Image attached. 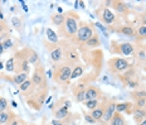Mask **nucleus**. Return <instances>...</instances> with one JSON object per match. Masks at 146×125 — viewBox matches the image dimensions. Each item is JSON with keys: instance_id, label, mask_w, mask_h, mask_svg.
Listing matches in <instances>:
<instances>
[{"instance_id": "nucleus-1", "label": "nucleus", "mask_w": 146, "mask_h": 125, "mask_svg": "<svg viewBox=\"0 0 146 125\" xmlns=\"http://www.w3.org/2000/svg\"><path fill=\"white\" fill-rule=\"evenodd\" d=\"M108 65H110V67H111L112 71H115V72H123L130 67V63L127 62L126 59L125 58H118V57L117 58L110 59Z\"/></svg>"}, {"instance_id": "nucleus-2", "label": "nucleus", "mask_w": 146, "mask_h": 125, "mask_svg": "<svg viewBox=\"0 0 146 125\" xmlns=\"http://www.w3.org/2000/svg\"><path fill=\"white\" fill-rule=\"evenodd\" d=\"M93 30L91 27L88 25H82L81 28H78V32H77V39L80 42H82V43H86V42L88 41V39H91L93 37Z\"/></svg>"}, {"instance_id": "nucleus-3", "label": "nucleus", "mask_w": 146, "mask_h": 125, "mask_svg": "<svg viewBox=\"0 0 146 125\" xmlns=\"http://www.w3.org/2000/svg\"><path fill=\"white\" fill-rule=\"evenodd\" d=\"M71 74H72V70H71V67H69L68 65L62 66V67H59L58 72H57L56 80L58 82H60V84H63V82L68 81L69 78H71Z\"/></svg>"}, {"instance_id": "nucleus-4", "label": "nucleus", "mask_w": 146, "mask_h": 125, "mask_svg": "<svg viewBox=\"0 0 146 125\" xmlns=\"http://www.w3.org/2000/svg\"><path fill=\"white\" fill-rule=\"evenodd\" d=\"M66 22V28H67V32H68V34H77L78 32V23H77V19L73 17H68L67 19L64 20Z\"/></svg>"}, {"instance_id": "nucleus-5", "label": "nucleus", "mask_w": 146, "mask_h": 125, "mask_svg": "<svg viewBox=\"0 0 146 125\" xmlns=\"http://www.w3.org/2000/svg\"><path fill=\"white\" fill-rule=\"evenodd\" d=\"M116 52L122 54V56H131L135 52V49H133V45L131 43H121L118 45V49Z\"/></svg>"}, {"instance_id": "nucleus-6", "label": "nucleus", "mask_w": 146, "mask_h": 125, "mask_svg": "<svg viewBox=\"0 0 146 125\" xmlns=\"http://www.w3.org/2000/svg\"><path fill=\"white\" fill-rule=\"evenodd\" d=\"M115 111H116V104H113V102L108 104L106 110L103 111V118H102L103 121H111V119L115 115Z\"/></svg>"}, {"instance_id": "nucleus-7", "label": "nucleus", "mask_w": 146, "mask_h": 125, "mask_svg": "<svg viewBox=\"0 0 146 125\" xmlns=\"http://www.w3.org/2000/svg\"><path fill=\"white\" fill-rule=\"evenodd\" d=\"M101 19H102L103 23L111 24V23H113V20H115V14L112 13L110 9L105 8V9L101 10Z\"/></svg>"}, {"instance_id": "nucleus-8", "label": "nucleus", "mask_w": 146, "mask_h": 125, "mask_svg": "<svg viewBox=\"0 0 146 125\" xmlns=\"http://www.w3.org/2000/svg\"><path fill=\"white\" fill-rule=\"evenodd\" d=\"M43 71L40 68H36L33 74V77H32V84L35 85V86H40L43 84Z\"/></svg>"}, {"instance_id": "nucleus-9", "label": "nucleus", "mask_w": 146, "mask_h": 125, "mask_svg": "<svg viewBox=\"0 0 146 125\" xmlns=\"http://www.w3.org/2000/svg\"><path fill=\"white\" fill-rule=\"evenodd\" d=\"M98 88L96 87H88L86 90V96H84V100L86 101H90V100H97V97H98Z\"/></svg>"}, {"instance_id": "nucleus-10", "label": "nucleus", "mask_w": 146, "mask_h": 125, "mask_svg": "<svg viewBox=\"0 0 146 125\" xmlns=\"http://www.w3.org/2000/svg\"><path fill=\"white\" fill-rule=\"evenodd\" d=\"M133 119H135V121L137 124H141L142 121L146 119V110L144 109H135V111H133Z\"/></svg>"}, {"instance_id": "nucleus-11", "label": "nucleus", "mask_w": 146, "mask_h": 125, "mask_svg": "<svg viewBox=\"0 0 146 125\" xmlns=\"http://www.w3.org/2000/svg\"><path fill=\"white\" fill-rule=\"evenodd\" d=\"M62 57H63V52L59 47L54 48V49L50 52V58L53 62H58V61L62 59Z\"/></svg>"}, {"instance_id": "nucleus-12", "label": "nucleus", "mask_w": 146, "mask_h": 125, "mask_svg": "<svg viewBox=\"0 0 146 125\" xmlns=\"http://www.w3.org/2000/svg\"><path fill=\"white\" fill-rule=\"evenodd\" d=\"M112 5H113L118 13H127V10H129L127 4H125L123 1H112Z\"/></svg>"}, {"instance_id": "nucleus-13", "label": "nucleus", "mask_w": 146, "mask_h": 125, "mask_svg": "<svg viewBox=\"0 0 146 125\" xmlns=\"http://www.w3.org/2000/svg\"><path fill=\"white\" fill-rule=\"evenodd\" d=\"M83 75V67L77 65L74 67V68L72 70V74H71V80H76V78L81 77V76Z\"/></svg>"}, {"instance_id": "nucleus-14", "label": "nucleus", "mask_w": 146, "mask_h": 125, "mask_svg": "<svg viewBox=\"0 0 146 125\" xmlns=\"http://www.w3.org/2000/svg\"><path fill=\"white\" fill-rule=\"evenodd\" d=\"M64 20H66V17L63 14H54L53 17H52V22L54 23V25H57V27H59V25H62L63 23H64Z\"/></svg>"}, {"instance_id": "nucleus-15", "label": "nucleus", "mask_w": 146, "mask_h": 125, "mask_svg": "<svg viewBox=\"0 0 146 125\" xmlns=\"http://www.w3.org/2000/svg\"><path fill=\"white\" fill-rule=\"evenodd\" d=\"M123 124H125V120L121 116V114L120 112H115L113 118L111 119V124L110 125H123Z\"/></svg>"}, {"instance_id": "nucleus-16", "label": "nucleus", "mask_w": 146, "mask_h": 125, "mask_svg": "<svg viewBox=\"0 0 146 125\" xmlns=\"http://www.w3.org/2000/svg\"><path fill=\"white\" fill-rule=\"evenodd\" d=\"M68 116V109L66 108V106H62L60 109H58V110L56 111V118L58 119V120H60V119H64Z\"/></svg>"}, {"instance_id": "nucleus-17", "label": "nucleus", "mask_w": 146, "mask_h": 125, "mask_svg": "<svg viewBox=\"0 0 146 125\" xmlns=\"http://www.w3.org/2000/svg\"><path fill=\"white\" fill-rule=\"evenodd\" d=\"M27 80H28V75L24 74V72H20V74L14 76V82L15 84H18V85H22L23 82L27 81Z\"/></svg>"}, {"instance_id": "nucleus-18", "label": "nucleus", "mask_w": 146, "mask_h": 125, "mask_svg": "<svg viewBox=\"0 0 146 125\" xmlns=\"http://www.w3.org/2000/svg\"><path fill=\"white\" fill-rule=\"evenodd\" d=\"M86 45L87 47H91V48H95V47H98L100 45V39L95 34L91 39H88V41L86 42Z\"/></svg>"}, {"instance_id": "nucleus-19", "label": "nucleus", "mask_w": 146, "mask_h": 125, "mask_svg": "<svg viewBox=\"0 0 146 125\" xmlns=\"http://www.w3.org/2000/svg\"><path fill=\"white\" fill-rule=\"evenodd\" d=\"M47 37H48V39H49L52 43H57V42H58V35H57L56 32H53L50 28L47 29Z\"/></svg>"}, {"instance_id": "nucleus-20", "label": "nucleus", "mask_w": 146, "mask_h": 125, "mask_svg": "<svg viewBox=\"0 0 146 125\" xmlns=\"http://www.w3.org/2000/svg\"><path fill=\"white\" fill-rule=\"evenodd\" d=\"M91 116H92L95 120H101V119L103 118V110L102 109H95V110H92V112H91Z\"/></svg>"}, {"instance_id": "nucleus-21", "label": "nucleus", "mask_w": 146, "mask_h": 125, "mask_svg": "<svg viewBox=\"0 0 146 125\" xmlns=\"http://www.w3.org/2000/svg\"><path fill=\"white\" fill-rule=\"evenodd\" d=\"M121 33L123 35H127V37H133L135 35V30L131 27H123V28H121Z\"/></svg>"}, {"instance_id": "nucleus-22", "label": "nucleus", "mask_w": 146, "mask_h": 125, "mask_svg": "<svg viewBox=\"0 0 146 125\" xmlns=\"http://www.w3.org/2000/svg\"><path fill=\"white\" fill-rule=\"evenodd\" d=\"M131 106V104L129 102H122V104H118L116 105V111L117 112H122V111H127V109Z\"/></svg>"}, {"instance_id": "nucleus-23", "label": "nucleus", "mask_w": 146, "mask_h": 125, "mask_svg": "<svg viewBox=\"0 0 146 125\" xmlns=\"http://www.w3.org/2000/svg\"><path fill=\"white\" fill-rule=\"evenodd\" d=\"M28 62H29V63H33V65L38 62V54H36V52H35V51H30V52H29Z\"/></svg>"}, {"instance_id": "nucleus-24", "label": "nucleus", "mask_w": 146, "mask_h": 125, "mask_svg": "<svg viewBox=\"0 0 146 125\" xmlns=\"http://www.w3.org/2000/svg\"><path fill=\"white\" fill-rule=\"evenodd\" d=\"M84 105H86V108L90 109V110H95V109H97L98 101H97V100H90V101H84Z\"/></svg>"}, {"instance_id": "nucleus-25", "label": "nucleus", "mask_w": 146, "mask_h": 125, "mask_svg": "<svg viewBox=\"0 0 146 125\" xmlns=\"http://www.w3.org/2000/svg\"><path fill=\"white\" fill-rule=\"evenodd\" d=\"M11 23H13L14 28L18 29L20 32V29H22V20H20L19 18H17V17H13L11 18Z\"/></svg>"}, {"instance_id": "nucleus-26", "label": "nucleus", "mask_w": 146, "mask_h": 125, "mask_svg": "<svg viewBox=\"0 0 146 125\" xmlns=\"http://www.w3.org/2000/svg\"><path fill=\"white\" fill-rule=\"evenodd\" d=\"M30 86H32V81L27 80V81H24L23 84L20 85L19 88H20V91H23V92H25V91H28L29 88H30Z\"/></svg>"}, {"instance_id": "nucleus-27", "label": "nucleus", "mask_w": 146, "mask_h": 125, "mask_svg": "<svg viewBox=\"0 0 146 125\" xmlns=\"http://www.w3.org/2000/svg\"><path fill=\"white\" fill-rule=\"evenodd\" d=\"M133 96L136 97L137 100L140 99H146V91L145 90H140V91H135V92L132 94Z\"/></svg>"}, {"instance_id": "nucleus-28", "label": "nucleus", "mask_w": 146, "mask_h": 125, "mask_svg": "<svg viewBox=\"0 0 146 125\" xmlns=\"http://www.w3.org/2000/svg\"><path fill=\"white\" fill-rule=\"evenodd\" d=\"M8 108V101L4 97H0V112H4Z\"/></svg>"}, {"instance_id": "nucleus-29", "label": "nucleus", "mask_w": 146, "mask_h": 125, "mask_svg": "<svg viewBox=\"0 0 146 125\" xmlns=\"http://www.w3.org/2000/svg\"><path fill=\"white\" fill-rule=\"evenodd\" d=\"M9 118H10V115L8 112H0V124H5L9 120Z\"/></svg>"}, {"instance_id": "nucleus-30", "label": "nucleus", "mask_w": 146, "mask_h": 125, "mask_svg": "<svg viewBox=\"0 0 146 125\" xmlns=\"http://www.w3.org/2000/svg\"><path fill=\"white\" fill-rule=\"evenodd\" d=\"M5 68H7V71L11 72L14 70V58H9L7 65H5Z\"/></svg>"}, {"instance_id": "nucleus-31", "label": "nucleus", "mask_w": 146, "mask_h": 125, "mask_svg": "<svg viewBox=\"0 0 146 125\" xmlns=\"http://www.w3.org/2000/svg\"><path fill=\"white\" fill-rule=\"evenodd\" d=\"M84 96H86V91H84V90H80V92L77 94V97H76V100H77L78 102H82L84 100Z\"/></svg>"}, {"instance_id": "nucleus-32", "label": "nucleus", "mask_w": 146, "mask_h": 125, "mask_svg": "<svg viewBox=\"0 0 146 125\" xmlns=\"http://www.w3.org/2000/svg\"><path fill=\"white\" fill-rule=\"evenodd\" d=\"M137 33H139L140 37H146V25H141V27H140L139 30H137Z\"/></svg>"}, {"instance_id": "nucleus-33", "label": "nucleus", "mask_w": 146, "mask_h": 125, "mask_svg": "<svg viewBox=\"0 0 146 125\" xmlns=\"http://www.w3.org/2000/svg\"><path fill=\"white\" fill-rule=\"evenodd\" d=\"M137 109H144L145 108V105H146V99H140L137 100Z\"/></svg>"}, {"instance_id": "nucleus-34", "label": "nucleus", "mask_w": 146, "mask_h": 125, "mask_svg": "<svg viewBox=\"0 0 146 125\" xmlns=\"http://www.w3.org/2000/svg\"><path fill=\"white\" fill-rule=\"evenodd\" d=\"M3 45H4L5 49H9V48H11V45H13V41H11V39H7V41L3 43Z\"/></svg>"}, {"instance_id": "nucleus-35", "label": "nucleus", "mask_w": 146, "mask_h": 125, "mask_svg": "<svg viewBox=\"0 0 146 125\" xmlns=\"http://www.w3.org/2000/svg\"><path fill=\"white\" fill-rule=\"evenodd\" d=\"M127 84H129V86L131 87V88H136V87L139 86V81L137 80H131V81L127 82Z\"/></svg>"}, {"instance_id": "nucleus-36", "label": "nucleus", "mask_w": 146, "mask_h": 125, "mask_svg": "<svg viewBox=\"0 0 146 125\" xmlns=\"http://www.w3.org/2000/svg\"><path fill=\"white\" fill-rule=\"evenodd\" d=\"M84 120H86L87 121V123H90V124H93V123H95V119H93L92 116H91V115H84Z\"/></svg>"}, {"instance_id": "nucleus-37", "label": "nucleus", "mask_w": 146, "mask_h": 125, "mask_svg": "<svg viewBox=\"0 0 146 125\" xmlns=\"http://www.w3.org/2000/svg\"><path fill=\"white\" fill-rule=\"evenodd\" d=\"M137 57L140 59H145V57H146V53H145V51H140L139 53H137Z\"/></svg>"}, {"instance_id": "nucleus-38", "label": "nucleus", "mask_w": 146, "mask_h": 125, "mask_svg": "<svg viewBox=\"0 0 146 125\" xmlns=\"http://www.w3.org/2000/svg\"><path fill=\"white\" fill-rule=\"evenodd\" d=\"M52 125H63V123L58 119H54V120H52Z\"/></svg>"}, {"instance_id": "nucleus-39", "label": "nucleus", "mask_w": 146, "mask_h": 125, "mask_svg": "<svg viewBox=\"0 0 146 125\" xmlns=\"http://www.w3.org/2000/svg\"><path fill=\"white\" fill-rule=\"evenodd\" d=\"M141 22H142V25H146V13L141 14Z\"/></svg>"}, {"instance_id": "nucleus-40", "label": "nucleus", "mask_w": 146, "mask_h": 125, "mask_svg": "<svg viewBox=\"0 0 146 125\" xmlns=\"http://www.w3.org/2000/svg\"><path fill=\"white\" fill-rule=\"evenodd\" d=\"M4 49L5 48H4V45H3V43H0V56H1V53L4 52Z\"/></svg>"}, {"instance_id": "nucleus-41", "label": "nucleus", "mask_w": 146, "mask_h": 125, "mask_svg": "<svg viewBox=\"0 0 146 125\" xmlns=\"http://www.w3.org/2000/svg\"><path fill=\"white\" fill-rule=\"evenodd\" d=\"M64 105H66V108H67V109L71 108V102H69V101H66V102H64Z\"/></svg>"}, {"instance_id": "nucleus-42", "label": "nucleus", "mask_w": 146, "mask_h": 125, "mask_svg": "<svg viewBox=\"0 0 146 125\" xmlns=\"http://www.w3.org/2000/svg\"><path fill=\"white\" fill-rule=\"evenodd\" d=\"M0 19H4V14H3V11H0Z\"/></svg>"}, {"instance_id": "nucleus-43", "label": "nucleus", "mask_w": 146, "mask_h": 125, "mask_svg": "<svg viewBox=\"0 0 146 125\" xmlns=\"http://www.w3.org/2000/svg\"><path fill=\"white\" fill-rule=\"evenodd\" d=\"M105 4L108 7V5H111V4H112V1H105Z\"/></svg>"}, {"instance_id": "nucleus-44", "label": "nucleus", "mask_w": 146, "mask_h": 125, "mask_svg": "<svg viewBox=\"0 0 146 125\" xmlns=\"http://www.w3.org/2000/svg\"><path fill=\"white\" fill-rule=\"evenodd\" d=\"M3 68H4V63L0 62V70H3Z\"/></svg>"}, {"instance_id": "nucleus-45", "label": "nucleus", "mask_w": 146, "mask_h": 125, "mask_svg": "<svg viewBox=\"0 0 146 125\" xmlns=\"http://www.w3.org/2000/svg\"><path fill=\"white\" fill-rule=\"evenodd\" d=\"M47 75H48V77H52V71H48Z\"/></svg>"}, {"instance_id": "nucleus-46", "label": "nucleus", "mask_w": 146, "mask_h": 125, "mask_svg": "<svg viewBox=\"0 0 146 125\" xmlns=\"http://www.w3.org/2000/svg\"><path fill=\"white\" fill-rule=\"evenodd\" d=\"M80 5H81L82 8H84V3H83V1H80Z\"/></svg>"}, {"instance_id": "nucleus-47", "label": "nucleus", "mask_w": 146, "mask_h": 125, "mask_svg": "<svg viewBox=\"0 0 146 125\" xmlns=\"http://www.w3.org/2000/svg\"><path fill=\"white\" fill-rule=\"evenodd\" d=\"M62 11H63V9H62V8H58V13L62 14Z\"/></svg>"}, {"instance_id": "nucleus-48", "label": "nucleus", "mask_w": 146, "mask_h": 125, "mask_svg": "<svg viewBox=\"0 0 146 125\" xmlns=\"http://www.w3.org/2000/svg\"><path fill=\"white\" fill-rule=\"evenodd\" d=\"M140 125H146V119H145V120H144V121H142V123H141V124H140Z\"/></svg>"}, {"instance_id": "nucleus-49", "label": "nucleus", "mask_w": 146, "mask_h": 125, "mask_svg": "<svg viewBox=\"0 0 146 125\" xmlns=\"http://www.w3.org/2000/svg\"><path fill=\"white\" fill-rule=\"evenodd\" d=\"M17 124H18V123H17V121H15V120H14V121H13V123H11L10 125H17Z\"/></svg>"}, {"instance_id": "nucleus-50", "label": "nucleus", "mask_w": 146, "mask_h": 125, "mask_svg": "<svg viewBox=\"0 0 146 125\" xmlns=\"http://www.w3.org/2000/svg\"><path fill=\"white\" fill-rule=\"evenodd\" d=\"M1 32H3V25L0 24V33H1Z\"/></svg>"}, {"instance_id": "nucleus-51", "label": "nucleus", "mask_w": 146, "mask_h": 125, "mask_svg": "<svg viewBox=\"0 0 146 125\" xmlns=\"http://www.w3.org/2000/svg\"><path fill=\"white\" fill-rule=\"evenodd\" d=\"M0 41H1V37H0Z\"/></svg>"}]
</instances>
